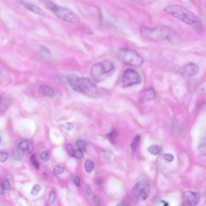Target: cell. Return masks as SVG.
<instances>
[{
	"mask_svg": "<svg viewBox=\"0 0 206 206\" xmlns=\"http://www.w3.org/2000/svg\"><path fill=\"white\" fill-rule=\"evenodd\" d=\"M140 139H141V136L140 135H138L135 136L133 140L131 145V148L133 153H135L137 151L138 145L140 143Z\"/></svg>",
	"mask_w": 206,
	"mask_h": 206,
	"instance_id": "15",
	"label": "cell"
},
{
	"mask_svg": "<svg viewBox=\"0 0 206 206\" xmlns=\"http://www.w3.org/2000/svg\"><path fill=\"white\" fill-rule=\"evenodd\" d=\"M199 70V67L197 64L192 62H188L182 67V73L186 77H193L197 75Z\"/></svg>",
	"mask_w": 206,
	"mask_h": 206,
	"instance_id": "10",
	"label": "cell"
},
{
	"mask_svg": "<svg viewBox=\"0 0 206 206\" xmlns=\"http://www.w3.org/2000/svg\"><path fill=\"white\" fill-rule=\"evenodd\" d=\"M21 3L25 8L35 14H38L40 16H43L44 15V13L43 11L37 5L24 2H21Z\"/></svg>",
	"mask_w": 206,
	"mask_h": 206,
	"instance_id": "13",
	"label": "cell"
},
{
	"mask_svg": "<svg viewBox=\"0 0 206 206\" xmlns=\"http://www.w3.org/2000/svg\"><path fill=\"white\" fill-rule=\"evenodd\" d=\"M43 4L56 17L63 21L70 24H77L80 19L77 14L68 9L58 6L53 2L43 1Z\"/></svg>",
	"mask_w": 206,
	"mask_h": 206,
	"instance_id": "4",
	"label": "cell"
},
{
	"mask_svg": "<svg viewBox=\"0 0 206 206\" xmlns=\"http://www.w3.org/2000/svg\"><path fill=\"white\" fill-rule=\"evenodd\" d=\"M18 148L23 153H30L34 149L32 143L28 140H23L19 144Z\"/></svg>",
	"mask_w": 206,
	"mask_h": 206,
	"instance_id": "11",
	"label": "cell"
},
{
	"mask_svg": "<svg viewBox=\"0 0 206 206\" xmlns=\"http://www.w3.org/2000/svg\"><path fill=\"white\" fill-rule=\"evenodd\" d=\"M41 55L45 58L50 59L53 58L52 54L50 50L46 47L43 46L40 48Z\"/></svg>",
	"mask_w": 206,
	"mask_h": 206,
	"instance_id": "16",
	"label": "cell"
},
{
	"mask_svg": "<svg viewBox=\"0 0 206 206\" xmlns=\"http://www.w3.org/2000/svg\"><path fill=\"white\" fill-rule=\"evenodd\" d=\"M102 180L101 179L99 178L98 179L96 180V185L98 186H100V185H102Z\"/></svg>",
	"mask_w": 206,
	"mask_h": 206,
	"instance_id": "36",
	"label": "cell"
},
{
	"mask_svg": "<svg viewBox=\"0 0 206 206\" xmlns=\"http://www.w3.org/2000/svg\"><path fill=\"white\" fill-rule=\"evenodd\" d=\"M76 144L79 149L82 151H86L87 148V143L86 141L83 140H78L76 143Z\"/></svg>",
	"mask_w": 206,
	"mask_h": 206,
	"instance_id": "19",
	"label": "cell"
},
{
	"mask_svg": "<svg viewBox=\"0 0 206 206\" xmlns=\"http://www.w3.org/2000/svg\"><path fill=\"white\" fill-rule=\"evenodd\" d=\"M140 33L144 38L153 42L167 41L174 42L178 40L176 31L168 26H159L152 28L143 27L141 28Z\"/></svg>",
	"mask_w": 206,
	"mask_h": 206,
	"instance_id": "1",
	"label": "cell"
},
{
	"mask_svg": "<svg viewBox=\"0 0 206 206\" xmlns=\"http://www.w3.org/2000/svg\"><path fill=\"white\" fill-rule=\"evenodd\" d=\"M40 158L43 162H48L51 158V155L48 151H44L41 153Z\"/></svg>",
	"mask_w": 206,
	"mask_h": 206,
	"instance_id": "22",
	"label": "cell"
},
{
	"mask_svg": "<svg viewBox=\"0 0 206 206\" xmlns=\"http://www.w3.org/2000/svg\"><path fill=\"white\" fill-rule=\"evenodd\" d=\"M1 98H0V104H1Z\"/></svg>",
	"mask_w": 206,
	"mask_h": 206,
	"instance_id": "40",
	"label": "cell"
},
{
	"mask_svg": "<svg viewBox=\"0 0 206 206\" xmlns=\"http://www.w3.org/2000/svg\"><path fill=\"white\" fill-rule=\"evenodd\" d=\"M150 191V186L148 182L140 180L136 183L130 192V198L135 203H137L141 200H145L148 198Z\"/></svg>",
	"mask_w": 206,
	"mask_h": 206,
	"instance_id": "7",
	"label": "cell"
},
{
	"mask_svg": "<svg viewBox=\"0 0 206 206\" xmlns=\"http://www.w3.org/2000/svg\"><path fill=\"white\" fill-rule=\"evenodd\" d=\"M198 151L199 153L202 156H205L206 155L205 143H202L198 147Z\"/></svg>",
	"mask_w": 206,
	"mask_h": 206,
	"instance_id": "25",
	"label": "cell"
},
{
	"mask_svg": "<svg viewBox=\"0 0 206 206\" xmlns=\"http://www.w3.org/2000/svg\"><path fill=\"white\" fill-rule=\"evenodd\" d=\"M5 76H8V73L6 71V70L4 68H2L0 66V77H5Z\"/></svg>",
	"mask_w": 206,
	"mask_h": 206,
	"instance_id": "34",
	"label": "cell"
},
{
	"mask_svg": "<svg viewBox=\"0 0 206 206\" xmlns=\"http://www.w3.org/2000/svg\"><path fill=\"white\" fill-rule=\"evenodd\" d=\"M3 186L4 188L6 190H9L11 189V184L9 181L8 179H5L3 182Z\"/></svg>",
	"mask_w": 206,
	"mask_h": 206,
	"instance_id": "33",
	"label": "cell"
},
{
	"mask_svg": "<svg viewBox=\"0 0 206 206\" xmlns=\"http://www.w3.org/2000/svg\"><path fill=\"white\" fill-rule=\"evenodd\" d=\"M73 182L75 185L78 186V187H79L80 186V178L78 176H76V177L74 178L73 180Z\"/></svg>",
	"mask_w": 206,
	"mask_h": 206,
	"instance_id": "35",
	"label": "cell"
},
{
	"mask_svg": "<svg viewBox=\"0 0 206 206\" xmlns=\"http://www.w3.org/2000/svg\"><path fill=\"white\" fill-rule=\"evenodd\" d=\"M66 150L68 154L71 157H74V149L72 145L68 144L66 146Z\"/></svg>",
	"mask_w": 206,
	"mask_h": 206,
	"instance_id": "26",
	"label": "cell"
},
{
	"mask_svg": "<svg viewBox=\"0 0 206 206\" xmlns=\"http://www.w3.org/2000/svg\"><path fill=\"white\" fill-rule=\"evenodd\" d=\"M94 167V163L90 160H87L85 162V169L87 172L89 173L92 172Z\"/></svg>",
	"mask_w": 206,
	"mask_h": 206,
	"instance_id": "18",
	"label": "cell"
},
{
	"mask_svg": "<svg viewBox=\"0 0 206 206\" xmlns=\"http://www.w3.org/2000/svg\"><path fill=\"white\" fill-rule=\"evenodd\" d=\"M118 56L126 65L138 67L144 63L143 57L135 50L128 48H123L118 51Z\"/></svg>",
	"mask_w": 206,
	"mask_h": 206,
	"instance_id": "6",
	"label": "cell"
},
{
	"mask_svg": "<svg viewBox=\"0 0 206 206\" xmlns=\"http://www.w3.org/2000/svg\"><path fill=\"white\" fill-rule=\"evenodd\" d=\"M3 187L2 186L1 184V182H0V196L3 194Z\"/></svg>",
	"mask_w": 206,
	"mask_h": 206,
	"instance_id": "37",
	"label": "cell"
},
{
	"mask_svg": "<svg viewBox=\"0 0 206 206\" xmlns=\"http://www.w3.org/2000/svg\"><path fill=\"white\" fill-rule=\"evenodd\" d=\"M64 168L61 166H57L55 167L54 169V174L56 175H59L64 173Z\"/></svg>",
	"mask_w": 206,
	"mask_h": 206,
	"instance_id": "29",
	"label": "cell"
},
{
	"mask_svg": "<svg viewBox=\"0 0 206 206\" xmlns=\"http://www.w3.org/2000/svg\"><path fill=\"white\" fill-rule=\"evenodd\" d=\"M39 93L41 95L46 96L49 97H53L55 96V93L54 90L50 87L46 86H40L39 89Z\"/></svg>",
	"mask_w": 206,
	"mask_h": 206,
	"instance_id": "14",
	"label": "cell"
},
{
	"mask_svg": "<svg viewBox=\"0 0 206 206\" xmlns=\"http://www.w3.org/2000/svg\"><path fill=\"white\" fill-rule=\"evenodd\" d=\"M117 133L115 130L112 131V132L108 135V138L111 143H114L117 137Z\"/></svg>",
	"mask_w": 206,
	"mask_h": 206,
	"instance_id": "20",
	"label": "cell"
},
{
	"mask_svg": "<svg viewBox=\"0 0 206 206\" xmlns=\"http://www.w3.org/2000/svg\"><path fill=\"white\" fill-rule=\"evenodd\" d=\"M30 160H31V163L35 168L36 169L38 170L40 169V164L36 159L35 155H33L31 156Z\"/></svg>",
	"mask_w": 206,
	"mask_h": 206,
	"instance_id": "24",
	"label": "cell"
},
{
	"mask_svg": "<svg viewBox=\"0 0 206 206\" xmlns=\"http://www.w3.org/2000/svg\"><path fill=\"white\" fill-rule=\"evenodd\" d=\"M164 11L185 23L196 26L201 25L200 19L195 14L184 6L177 5H170L165 8Z\"/></svg>",
	"mask_w": 206,
	"mask_h": 206,
	"instance_id": "3",
	"label": "cell"
},
{
	"mask_svg": "<svg viewBox=\"0 0 206 206\" xmlns=\"http://www.w3.org/2000/svg\"><path fill=\"white\" fill-rule=\"evenodd\" d=\"M1 137H0V143H1Z\"/></svg>",
	"mask_w": 206,
	"mask_h": 206,
	"instance_id": "39",
	"label": "cell"
},
{
	"mask_svg": "<svg viewBox=\"0 0 206 206\" xmlns=\"http://www.w3.org/2000/svg\"><path fill=\"white\" fill-rule=\"evenodd\" d=\"M161 148L160 146L157 145H152L148 148V151L150 154L155 155L159 154L161 152Z\"/></svg>",
	"mask_w": 206,
	"mask_h": 206,
	"instance_id": "17",
	"label": "cell"
},
{
	"mask_svg": "<svg viewBox=\"0 0 206 206\" xmlns=\"http://www.w3.org/2000/svg\"><path fill=\"white\" fill-rule=\"evenodd\" d=\"M56 197V194L53 191H51L49 196L48 200L50 203H54Z\"/></svg>",
	"mask_w": 206,
	"mask_h": 206,
	"instance_id": "30",
	"label": "cell"
},
{
	"mask_svg": "<svg viewBox=\"0 0 206 206\" xmlns=\"http://www.w3.org/2000/svg\"><path fill=\"white\" fill-rule=\"evenodd\" d=\"M141 81V76L135 70L131 68L127 69L123 73L122 78L123 88H128L134 85L138 84Z\"/></svg>",
	"mask_w": 206,
	"mask_h": 206,
	"instance_id": "8",
	"label": "cell"
},
{
	"mask_svg": "<svg viewBox=\"0 0 206 206\" xmlns=\"http://www.w3.org/2000/svg\"><path fill=\"white\" fill-rule=\"evenodd\" d=\"M117 206H128V205L125 203H120Z\"/></svg>",
	"mask_w": 206,
	"mask_h": 206,
	"instance_id": "38",
	"label": "cell"
},
{
	"mask_svg": "<svg viewBox=\"0 0 206 206\" xmlns=\"http://www.w3.org/2000/svg\"><path fill=\"white\" fill-rule=\"evenodd\" d=\"M182 200L185 206H196L200 201V196L197 193L186 191L183 194Z\"/></svg>",
	"mask_w": 206,
	"mask_h": 206,
	"instance_id": "9",
	"label": "cell"
},
{
	"mask_svg": "<svg viewBox=\"0 0 206 206\" xmlns=\"http://www.w3.org/2000/svg\"><path fill=\"white\" fill-rule=\"evenodd\" d=\"M163 158L168 162H172L174 160V156L171 154H168V153H166V154H163Z\"/></svg>",
	"mask_w": 206,
	"mask_h": 206,
	"instance_id": "31",
	"label": "cell"
},
{
	"mask_svg": "<svg viewBox=\"0 0 206 206\" xmlns=\"http://www.w3.org/2000/svg\"><path fill=\"white\" fill-rule=\"evenodd\" d=\"M67 81L74 91L89 97H96L100 93L98 88L89 78L81 77L74 74L67 76Z\"/></svg>",
	"mask_w": 206,
	"mask_h": 206,
	"instance_id": "2",
	"label": "cell"
},
{
	"mask_svg": "<svg viewBox=\"0 0 206 206\" xmlns=\"http://www.w3.org/2000/svg\"><path fill=\"white\" fill-rule=\"evenodd\" d=\"M9 155L8 153L6 152H2L0 153V162H5L8 158Z\"/></svg>",
	"mask_w": 206,
	"mask_h": 206,
	"instance_id": "27",
	"label": "cell"
},
{
	"mask_svg": "<svg viewBox=\"0 0 206 206\" xmlns=\"http://www.w3.org/2000/svg\"><path fill=\"white\" fill-rule=\"evenodd\" d=\"M74 157H76L77 159H81L83 158V153L82 151L80 149H77L75 150L74 153Z\"/></svg>",
	"mask_w": 206,
	"mask_h": 206,
	"instance_id": "28",
	"label": "cell"
},
{
	"mask_svg": "<svg viewBox=\"0 0 206 206\" xmlns=\"http://www.w3.org/2000/svg\"><path fill=\"white\" fill-rule=\"evenodd\" d=\"M41 189V186L39 185H36L34 186L33 188L31 190V194L33 196H36Z\"/></svg>",
	"mask_w": 206,
	"mask_h": 206,
	"instance_id": "23",
	"label": "cell"
},
{
	"mask_svg": "<svg viewBox=\"0 0 206 206\" xmlns=\"http://www.w3.org/2000/svg\"><path fill=\"white\" fill-rule=\"evenodd\" d=\"M23 153L19 148H17L16 149H14L13 152V155L14 158L16 160H20Z\"/></svg>",
	"mask_w": 206,
	"mask_h": 206,
	"instance_id": "21",
	"label": "cell"
},
{
	"mask_svg": "<svg viewBox=\"0 0 206 206\" xmlns=\"http://www.w3.org/2000/svg\"><path fill=\"white\" fill-rule=\"evenodd\" d=\"M115 66L110 61H105L97 63L91 67V77L96 82H100L106 79L114 71Z\"/></svg>",
	"mask_w": 206,
	"mask_h": 206,
	"instance_id": "5",
	"label": "cell"
},
{
	"mask_svg": "<svg viewBox=\"0 0 206 206\" xmlns=\"http://www.w3.org/2000/svg\"><path fill=\"white\" fill-rule=\"evenodd\" d=\"M63 128L68 130H70L73 128V125L71 123H66V124L62 125Z\"/></svg>",
	"mask_w": 206,
	"mask_h": 206,
	"instance_id": "32",
	"label": "cell"
},
{
	"mask_svg": "<svg viewBox=\"0 0 206 206\" xmlns=\"http://www.w3.org/2000/svg\"><path fill=\"white\" fill-rule=\"evenodd\" d=\"M155 91L153 88H149L145 90L142 93L140 99L143 101H151L155 98Z\"/></svg>",
	"mask_w": 206,
	"mask_h": 206,
	"instance_id": "12",
	"label": "cell"
}]
</instances>
